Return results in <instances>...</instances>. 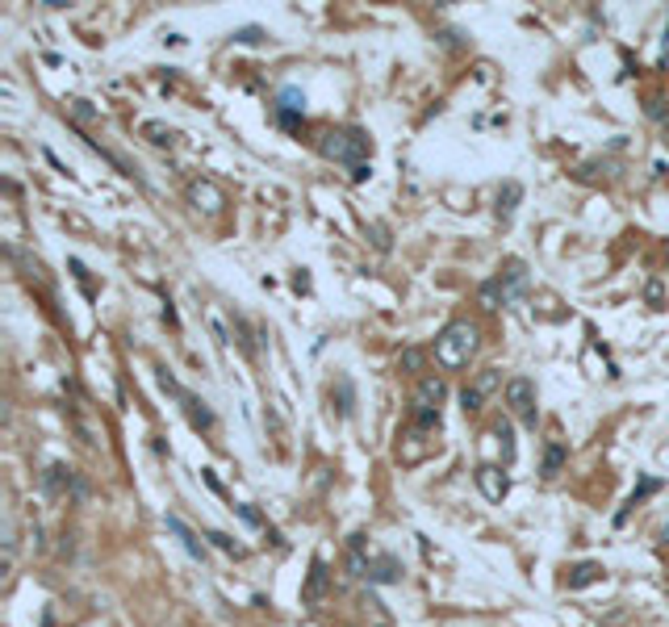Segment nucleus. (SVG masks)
<instances>
[{
	"label": "nucleus",
	"mask_w": 669,
	"mask_h": 627,
	"mask_svg": "<svg viewBox=\"0 0 669 627\" xmlns=\"http://www.w3.org/2000/svg\"><path fill=\"white\" fill-rule=\"evenodd\" d=\"M368 176H372V163H360V168H352V180H356V184H360V180H368Z\"/></svg>",
	"instance_id": "obj_27"
},
{
	"label": "nucleus",
	"mask_w": 669,
	"mask_h": 627,
	"mask_svg": "<svg viewBox=\"0 0 669 627\" xmlns=\"http://www.w3.org/2000/svg\"><path fill=\"white\" fill-rule=\"evenodd\" d=\"M519 197H523V188H519L515 180H510V184H506V188L498 192V218H502V222H506V218L515 214V205H519Z\"/></svg>",
	"instance_id": "obj_15"
},
{
	"label": "nucleus",
	"mask_w": 669,
	"mask_h": 627,
	"mask_svg": "<svg viewBox=\"0 0 669 627\" xmlns=\"http://www.w3.org/2000/svg\"><path fill=\"white\" fill-rule=\"evenodd\" d=\"M561 464H565V444H548V451H544V477H556Z\"/></svg>",
	"instance_id": "obj_18"
},
{
	"label": "nucleus",
	"mask_w": 669,
	"mask_h": 627,
	"mask_svg": "<svg viewBox=\"0 0 669 627\" xmlns=\"http://www.w3.org/2000/svg\"><path fill=\"white\" fill-rule=\"evenodd\" d=\"M180 402H184V410H188V422H193V427H201V431H210V427H214V414L205 410V402H197L193 393H184Z\"/></svg>",
	"instance_id": "obj_13"
},
{
	"label": "nucleus",
	"mask_w": 669,
	"mask_h": 627,
	"mask_svg": "<svg viewBox=\"0 0 669 627\" xmlns=\"http://www.w3.org/2000/svg\"><path fill=\"white\" fill-rule=\"evenodd\" d=\"M669 59V25H665V42H661V63Z\"/></svg>",
	"instance_id": "obj_28"
},
{
	"label": "nucleus",
	"mask_w": 669,
	"mask_h": 627,
	"mask_svg": "<svg viewBox=\"0 0 669 627\" xmlns=\"http://www.w3.org/2000/svg\"><path fill=\"white\" fill-rule=\"evenodd\" d=\"M142 138L155 142V146H172V142H176V130L164 126V122H142Z\"/></svg>",
	"instance_id": "obj_14"
},
{
	"label": "nucleus",
	"mask_w": 669,
	"mask_h": 627,
	"mask_svg": "<svg viewBox=\"0 0 669 627\" xmlns=\"http://www.w3.org/2000/svg\"><path fill=\"white\" fill-rule=\"evenodd\" d=\"M230 510H239V519H243V523H251V527H264V514H260V510H251V506H230Z\"/></svg>",
	"instance_id": "obj_24"
},
{
	"label": "nucleus",
	"mask_w": 669,
	"mask_h": 627,
	"mask_svg": "<svg viewBox=\"0 0 669 627\" xmlns=\"http://www.w3.org/2000/svg\"><path fill=\"white\" fill-rule=\"evenodd\" d=\"M188 201H193L197 209H205V214H218V209L226 205L222 188L210 184V180H193V184H188Z\"/></svg>",
	"instance_id": "obj_7"
},
{
	"label": "nucleus",
	"mask_w": 669,
	"mask_h": 627,
	"mask_svg": "<svg viewBox=\"0 0 669 627\" xmlns=\"http://www.w3.org/2000/svg\"><path fill=\"white\" fill-rule=\"evenodd\" d=\"M205 539H214V548H222V552H230V556H239V543L230 536H222V531H210Z\"/></svg>",
	"instance_id": "obj_22"
},
{
	"label": "nucleus",
	"mask_w": 669,
	"mask_h": 627,
	"mask_svg": "<svg viewBox=\"0 0 669 627\" xmlns=\"http://www.w3.org/2000/svg\"><path fill=\"white\" fill-rule=\"evenodd\" d=\"M335 385H339V414H343V418H352V405H356V398H352V381H348V376H339Z\"/></svg>",
	"instance_id": "obj_21"
},
{
	"label": "nucleus",
	"mask_w": 669,
	"mask_h": 627,
	"mask_svg": "<svg viewBox=\"0 0 669 627\" xmlns=\"http://www.w3.org/2000/svg\"><path fill=\"white\" fill-rule=\"evenodd\" d=\"M67 109H72L80 122H92V117H96V109H92L88 100H67Z\"/></svg>",
	"instance_id": "obj_23"
},
{
	"label": "nucleus",
	"mask_w": 669,
	"mask_h": 627,
	"mask_svg": "<svg viewBox=\"0 0 669 627\" xmlns=\"http://www.w3.org/2000/svg\"><path fill=\"white\" fill-rule=\"evenodd\" d=\"M302 109H306V96H302V92L297 88H280V96H276V113H293V117H297Z\"/></svg>",
	"instance_id": "obj_16"
},
{
	"label": "nucleus",
	"mask_w": 669,
	"mask_h": 627,
	"mask_svg": "<svg viewBox=\"0 0 669 627\" xmlns=\"http://www.w3.org/2000/svg\"><path fill=\"white\" fill-rule=\"evenodd\" d=\"M444 381L440 376H423L418 381V389H414V422L423 427V431H431V427H440V402H444Z\"/></svg>",
	"instance_id": "obj_4"
},
{
	"label": "nucleus",
	"mask_w": 669,
	"mask_h": 627,
	"mask_svg": "<svg viewBox=\"0 0 669 627\" xmlns=\"http://www.w3.org/2000/svg\"><path fill=\"white\" fill-rule=\"evenodd\" d=\"M523 289H527V264H523V260H510L493 280L481 284V306H490V310L493 306H506V301H515Z\"/></svg>",
	"instance_id": "obj_3"
},
{
	"label": "nucleus",
	"mask_w": 669,
	"mask_h": 627,
	"mask_svg": "<svg viewBox=\"0 0 669 627\" xmlns=\"http://www.w3.org/2000/svg\"><path fill=\"white\" fill-rule=\"evenodd\" d=\"M168 531H172V536L180 539V548H184V552H188L193 560H201V556H205V543H201V539L188 531V523H184L180 514H168Z\"/></svg>",
	"instance_id": "obj_10"
},
{
	"label": "nucleus",
	"mask_w": 669,
	"mask_h": 627,
	"mask_svg": "<svg viewBox=\"0 0 669 627\" xmlns=\"http://www.w3.org/2000/svg\"><path fill=\"white\" fill-rule=\"evenodd\" d=\"M364 577H372V582L389 585V582H401V565L394 560V556H377L372 565H368V573Z\"/></svg>",
	"instance_id": "obj_11"
},
{
	"label": "nucleus",
	"mask_w": 669,
	"mask_h": 627,
	"mask_svg": "<svg viewBox=\"0 0 669 627\" xmlns=\"http://www.w3.org/2000/svg\"><path fill=\"white\" fill-rule=\"evenodd\" d=\"M602 565L598 560H585V565H578L573 573H569V589H581V585H594V582H602Z\"/></svg>",
	"instance_id": "obj_12"
},
{
	"label": "nucleus",
	"mask_w": 669,
	"mask_h": 627,
	"mask_svg": "<svg viewBox=\"0 0 669 627\" xmlns=\"http://www.w3.org/2000/svg\"><path fill=\"white\" fill-rule=\"evenodd\" d=\"M322 585H326V565H322V560H314L310 582H306V602H314V598L322 594Z\"/></svg>",
	"instance_id": "obj_19"
},
{
	"label": "nucleus",
	"mask_w": 669,
	"mask_h": 627,
	"mask_svg": "<svg viewBox=\"0 0 669 627\" xmlns=\"http://www.w3.org/2000/svg\"><path fill=\"white\" fill-rule=\"evenodd\" d=\"M498 385H502V372H498V368H486V372H477V376H473V385H464V389H460V405H464V414L481 410V402L490 398Z\"/></svg>",
	"instance_id": "obj_6"
},
{
	"label": "nucleus",
	"mask_w": 669,
	"mask_h": 627,
	"mask_svg": "<svg viewBox=\"0 0 669 627\" xmlns=\"http://www.w3.org/2000/svg\"><path fill=\"white\" fill-rule=\"evenodd\" d=\"M493 439L502 444V460L510 464V460H515V435H510V422H498V427H493Z\"/></svg>",
	"instance_id": "obj_20"
},
{
	"label": "nucleus",
	"mask_w": 669,
	"mask_h": 627,
	"mask_svg": "<svg viewBox=\"0 0 669 627\" xmlns=\"http://www.w3.org/2000/svg\"><path fill=\"white\" fill-rule=\"evenodd\" d=\"M264 38V30H256V25H247V30H239V42H260Z\"/></svg>",
	"instance_id": "obj_26"
},
{
	"label": "nucleus",
	"mask_w": 669,
	"mask_h": 627,
	"mask_svg": "<svg viewBox=\"0 0 669 627\" xmlns=\"http://www.w3.org/2000/svg\"><path fill=\"white\" fill-rule=\"evenodd\" d=\"M506 405L515 410L519 422L535 427V385L527 376H510V381H506Z\"/></svg>",
	"instance_id": "obj_5"
},
{
	"label": "nucleus",
	"mask_w": 669,
	"mask_h": 627,
	"mask_svg": "<svg viewBox=\"0 0 669 627\" xmlns=\"http://www.w3.org/2000/svg\"><path fill=\"white\" fill-rule=\"evenodd\" d=\"M657 485H661L657 477H644V481H640V490H631V497H627V506L619 510V514H615V523H624V519H627V510H631V506H640V502H644L648 493L657 490Z\"/></svg>",
	"instance_id": "obj_17"
},
{
	"label": "nucleus",
	"mask_w": 669,
	"mask_h": 627,
	"mask_svg": "<svg viewBox=\"0 0 669 627\" xmlns=\"http://www.w3.org/2000/svg\"><path fill=\"white\" fill-rule=\"evenodd\" d=\"M477 343H481V335H477L473 322H447L444 330H440V339H435L440 368H464L473 359V352H477Z\"/></svg>",
	"instance_id": "obj_1"
},
{
	"label": "nucleus",
	"mask_w": 669,
	"mask_h": 627,
	"mask_svg": "<svg viewBox=\"0 0 669 627\" xmlns=\"http://www.w3.org/2000/svg\"><path fill=\"white\" fill-rule=\"evenodd\" d=\"M401 368H406V372H418V368H423V352H414V347H410V352L401 356Z\"/></svg>",
	"instance_id": "obj_25"
},
{
	"label": "nucleus",
	"mask_w": 669,
	"mask_h": 627,
	"mask_svg": "<svg viewBox=\"0 0 669 627\" xmlns=\"http://www.w3.org/2000/svg\"><path fill=\"white\" fill-rule=\"evenodd\" d=\"M42 485H46V493H63V490L84 493V485L76 481V473H72L67 464H50V468H46V477H42Z\"/></svg>",
	"instance_id": "obj_9"
},
{
	"label": "nucleus",
	"mask_w": 669,
	"mask_h": 627,
	"mask_svg": "<svg viewBox=\"0 0 669 627\" xmlns=\"http://www.w3.org/2000/svg\"><path fill=\"white\" fill-rule=\"evenodd\" d=\"M477 490L486 493L490 502H502V497L510 493V481H506V473H502L498 464H481V468H477Z\"/></svg>",
	"instance_id": "obj_8"
},
{
	"label": "nucleus",
	"mask_w": 669,
	"mask_h": 627,
	"mask_svg": "<svg viewBox=\"0 0 669 627\" xmlns=\"http://www.w3.org/2000/svg\"><path fill=\"white\" fill-rule=\"evenodd\" d=\"M368 134L356 130V126H343V130H322L318 134V151L326 155V159H335V163H348V168H360V163H368Z\"/></svg>",
	"instance_id": "obj_2"
}]
</instances>
